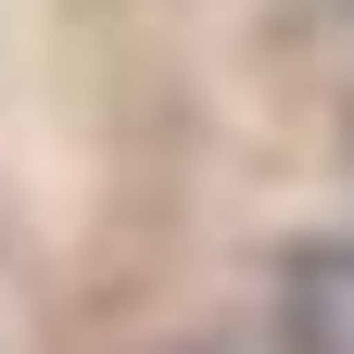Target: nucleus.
Masks as SVG:
<instances>
[{"label": "nucleus", "instance_id": "f257e3e1", "mask_svg": "<svg viewBox=\"0 0 354 354\" xmlns=\"http://www.w3.org/2000/svg\"><path fill=\"white\" fill-rule=\"evenodd\" d=\"M266 329H279V354H354V228L291 241V253H279Z\"/></svg>", "mask_w": 354, "mask_h": 354}]
</instances>
